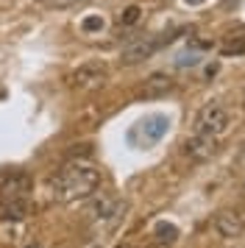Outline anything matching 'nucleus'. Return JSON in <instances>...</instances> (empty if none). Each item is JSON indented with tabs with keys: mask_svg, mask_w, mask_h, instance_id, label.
I'll use <instances>...</instances> for the list:
<instances>
[{
	"mask_svg": "<svg viewBox=\"0 0 245 248\" xmlns=\"http://www.w3.org/2000/svg\"><path fill=\"white\" fill-rule=\"evenodd\" d=\"M100 187V170L87 165V162H73L67 165L53 179V195L56 201H78L87 198Z\"/></svg>",
	"mask_w": 245,
	"mask_h": 248,
	"instance_id": "f257e3e1",
	"label": "nucleus"
},
{
	"mask_svg": "<svg viewBox=\"0 0 245 248\" xmlns=\"http://www.w3.org/2000/svg\"><path fill=\"white\" fill-rule=\"evenodd\" d=\"M229 128V109L223 103H206L195 117V134L220 137Z\"/></svg>",
	"mask_w": 245,
	"mask_h": 248,
	"instance_id": "f03ea898",
	"label": "nucleus"
},
{
	"mask_svg": "<svg viewBox=\"0 0 245 248\" xmlns=\"http://www.w3.org/2000/svg\"><path fill=\"white\" fill-rule=\"evenodd\" d=\"M109 78V70L103 62H87V64H81L78 70L70 73V87H76V90H98L103 87Z\"/></svg>",
	"mask_w": 245,
	"mask_h": 248,
	"instance_id": "7ed1b4c3",
	"label": "nucleus"
},
{
	"mask_svg": "<svg viewBox=\"0 0 245 248\" xmlns=\"http://www.w3.org/2000/svg\"><path fill=\"white\" fill-rule=\"evenodd\" d=\"M122 209H125V206H122L117 198H111V195H100L98 201L89 206V217H92L95 223H114V220L122 215Z\"/></svg>",
	"mask_w": 245,
	"mask_h": 248,
	"instance_id": "20e7f679",
	"label": "nucleus"
},
{
	"mask_svg": "<svg viewBox=\"0 0 245 248\" xmlns=\"http://www.w3.org/2000/svg\"><path fill=\"white\" fill-rule=\"evenodd\" d=\"M214 229H217V234L226 237V240H237V237L245 234V220H243L240 212L223 209V212L214 215Z\"/></svg>",
	"mask_w": 245,
	"mask_h": 248,
	"instance_id": "39448f33",
	"label": "nucleus"
},
{
	"mask_svg": "<svg viewBox=\"0 0 245 248\" xmlns=\"http://www.w3.org/2000/svg\"><path fill=\"white\" fill-rule=\"evenodd\" d=\"M156 47H159V39H148V36L145 39H134V42H128V45L122 47L120 62L122 64H139V62L153 56Z\"/></svg>",
	"mask_w": 245,
	"mask_h": 248,
	"instance_id": "423d86ee",
	"label": "nucleus"
},
{
	"mask_svg": "<svg viewBox=\"0 0 245 248\" xmlns=\"http://www.w3.org/2000/svg\"><path fill=\"white\" fill-rule=\"evenodd\" d=\"M184 154H187L192 162H206L217 154V142L214 137H206V134H192L184 142Z\"/></svg>",
	"mask_w": 245,
	"mask_h": 248,
	"instance_id": "0eeeda50",
	"label": "nucleus"
},
{
	"mask_svg": "<svg viewBox=\"0 0 245 248\" xmlns=\"http://www.w3.org/2000/svg\"><path fill=\"white\" fill-rule=\"evenodd\" d=\"M173 78L167 76V73H153L151 78L142 84V90H139V98H162V95H167V92H173Z\"/></svg>",
	"mask_w": 245,
	"mask_h": 248,
	"instance_id": "6e6552de",
	"label": "nucleus"
},
{
	"mask_svg": "<svg viewBox=\"0 0 245 248\" xmlns=\"http://www.w3.org/2000/svg\"><path fill=\"white\" fill-rule=\"evenodd\" d=\"M28 190H31V179H28L25 173H20V170H14L9 179L3 181V187H0V192H3L6 201H11V198H25Z\"/></svg>",
	"mask_w": 245,
	"mask_h": 248,
	"instance_id": "1a4fd4ad",
	"label": "nucleus"
},
{
	"mask_svg": "<svg viewBox=\"0 0 245 248\" xmlns=\"http://www.w3.org/2000/svg\"><path fill=\"white\" fill-rule=\"evenodd\" d=\"M139 125H142V131H145V145H151V142H156L167 131V117L165 114H153V117L142 120Z\"/></svg>",
	"mask_w": 245,
	"mask_h": 248,
	"instance_id": "9d476101",
	"label": "nucleus"
},
{
	"mask_svg": "<svg viewBox=\"0 0 245 248\" xmlns=\"http://www.w3.org/2000/svg\"><path fill=\"white\" fill-rule=\"evenodd\" d=\"M220 53H223V56H243V53H245V28L231 31V34L223 36Z\"/></svg>",
	"mask_w": 245,
	"mask_h": 248,
	"instance_id": "9b49d317",
	"label": "nucleus"
},
{
	"mask_svg": "<svg viewBox=\"0 0 245 248\" xmlns=\"http://www.w3.org/2000/svg\"><path fill=\"white\" fill-rule=\"evenodd\" d=\"M28 215V203L25 198H11V201L3 203V209H0V220H20Z\"/></svg>",
	"mask_w": 245,
	"mask_h": 248,
	"instance_id": "f8f14e48",
	"label": "nucleus"
},
{
	"mask_svg": "<svg viewBox=\"0 0 245 248\" xmlns=\"http://www.w3.org/2000/svg\"><path fill=\"white\" fill-rule=\"evenodd\" d=\"M156 237H159L162 243H173V240L178 237V229L176 226H167V223H159L156 226Z\"/></svg>",
	"mask_w": 245,
	"mask_h": 248,
	"instance_id": "ddd939ff",
	"label": "nucleus"
},
{
	"mask_svg": "<svg viewBox=\"0 0 245 248\" xmlns=\"http://www.w3.org/2000/svg\"><path fill=\"white\" fill-rule=\"evenodd\" d=\"M137 20H139V6H128V9L120 14V25H134Z\"/></svg>",
	"mask_w": 245,
	"mask_h": 248,
	"instance_id": "4468645a",
	"label": "nucleus"
},
{
	"mask_svg": "<svg viewBox=\"0 0 245 248\" xmlns=\"http://www.w3.org/2000/svg\"><path fill=\"white\" fill-rule=\"evenodd\" d=\"M95 28H103V20H87L84 23V31H95Z\"/></svg>",
	"mask_w": 245,
	"mask_h": 248,
	"instance_id": "2eb2a0df",
	"label": "nucleus"
},
{
	"mask_svg": "<svg viewBox=\"0 0 245 248\" xmlns=\"http://www.w3.org/2000/svg\"><path fill=\"white\" fill-rule=\"evenodd\" d=\"M237 162H240V165H243V168H245V142H243V145H240V159H237Z\"/></svg>",
	"mask_w": 245,
	"mask_h": 248,
	"instance_id": "dca6fc26",
	"label": "nucleus"
},
{
	"mask_svg": "<svg viewBox=\"0 0 245 248\" xmlns=\"http://www.w3.org/2000/svg\"><path fill=\"white\" fill-rule=\"evenodd\" d=\"M28 248H42V246H28Z\"/></svg>",
	"mask_w": 245,
	"mask_h": 248,
	"instance_id": "f3484780",
	"label": "nucleus"
},
{
	"mask_svg": "<svg viewBox=\"0 0 245 248\" xmlns=\"http://www.w3.org/2000/svg\"><path fill=\"white\" fill-rule=\"evenodd\" d=\"M87 248H100V246H87Z\"/></svg>",
	"mask_w": 245,
	"mask_h": 248,
	"instance_id": "a211bd4d",
	"label": "nucleus"
}]
</instances>
